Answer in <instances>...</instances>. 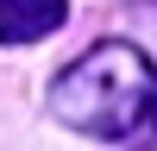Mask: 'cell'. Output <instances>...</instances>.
I'll use <instances>...</instances> for the list:
<instances>
[{
	"label": "cell",
	"mask_w": 157,
	"mask_h": 151,
	"mask_svg": "<svg viewBox=\"0 0 157 151\" xmlns=\"http://www.w3.org/2000/svg\"><path fill=\"white\" fill-rule=\"evenodd\" d=\"M69 0H0V44H38L63 32Z\"/></svg>",
	"instance_id": "cell-2"
},
{
	"label": "cell",
	"mask_w": 157,
	"mask_h": 151,
	"mask_svg": "<svg viewBox=\"0 0 157 151\" xmlns=\"http://www.w3.org/2000/svg\"><path fill=\"white\" fill-rule=\"evenodd\" d=\"M151 88H157V69L138 44L126 38H101L88 44L69 69L50 82V113H57L69 132H88V138H126L151 107Z\"/></svg>",
	"instance_id": "cell-1"
},
{
	"label": "cell",
	"mask_w": 157,
	"mask_h": 151,
	"mask_svg": "<svg viewBox=\"0 0 157 151\" xmlns=\"http://www.w3.org/2000/svg\"><path fill=\"white\" fill-rule=\"evenodd\" d=\"M145 120H151V126H157V88H151V107H145Z\"/></svg>",
	"instance_id": "cell-3"
}]
</instances>
